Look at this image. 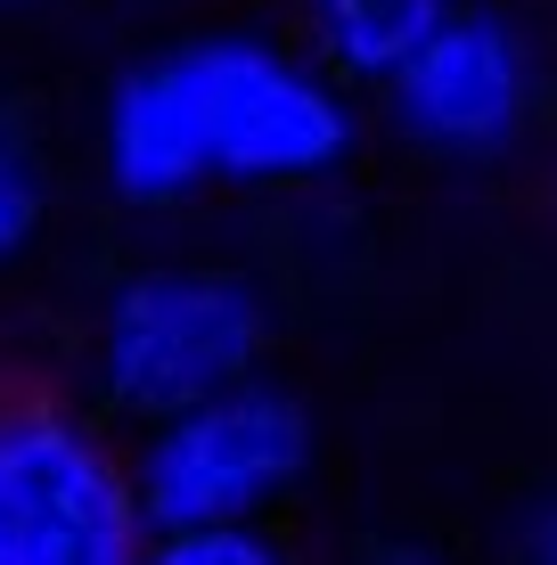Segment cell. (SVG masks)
<instances>
[{"instance_id": "cell-1", "label": "cell", "mask_w": 557, "mask_h": 565, "mask_svg": "<svg viewBox=\"0 0 557 565\" xmlns=\"http://www.w3.org/2000/svg\"><path fill=\"white\" fill-rule=\"evenodd\" d=\"M312 426L271 385H222V394L164 411V435L140 459V516L157 533L181 524H238L271 492L303 476Z\"/></svg>"}, {"instance_id": "cell-2", "label": "cell", "mask_w": 557, "mask_h": 565, "mask_svg": "<svg viewBox=\"0 0 557 565\" xmlns=\"http://www.w3.org/2000/svg\"><path fill=\"white\" fill-rule=\"evenodd\" d=\"M172 83L197 115L205 164L238 181H303L353 148V115L336 107V90L263 42H197L172 57Z\"/></svg>"}, {"instance_id": "cell-3", "label": "cell", "mask_w": 557, "mask_h": 565, "mask_svg": "<svg viewBox=\"0 0 557 565\" xmlns=\"http://www.w3.org/2000/svg\"><path fill=\"white\" fill-rule=\"evenodd\" d=\"M263 353V303L238 279L148 270L107 303V385L131 411H189L246 377Z\"/></svg>"}, {"instance_id": "cell-4", "label": "cell", "mask_w": 557, "mask_h": 565, "mask_svg": "<svg viewBox=\"0 0 557 565\" xmlns=\"http://www.w3.org/2000/svg\"><path fill=\"white\" fill-rule=\"evenodd\" d=\"M0 524L17 565H131L140 500L50 411H0Z\"/></svg>"}, {"instance_id": "cell-5", "label": "cell", "mask_w": 557, "mask_h": 565, "mask_svg": "<svg viewBox=\"0 0 557 565\" xmlns=\"http://www.w3.org/2000/svg\"><path fill=\"white\" fill-rule=\"evenodd\" d=\"M394 115L435 148H501L525 115V42L501 17H443L401 66Z\"/></svg>"}, {"instance_id": "cell-6", "label": "cell", "mask_w": 557, "mask_h": 565, "mask_svg": "<svg viewBox=\"0 0 557 565\" xmlns=\"http://www.w3.org/2000/svg\"><path fill=\"white\" fill-rule=\"evenodd\" d=\"M107 172L124 198L157 205V198H181V189H197L205 172V140H197V115H189L181 83H172V57L157 66H140L124 90H115L107 107Z\"/></svg>"}, {"instance_id": "cell-7", "label": "cell", "mask_w": 557, "mask_h": 565, "mask_svg": "<svg viewBox=\"0 0 557 565\" xmlns=\"http://www.w3.org/2000/svg\"><path fill=\"white\" fill-rule=\"evenodd\" d=\"M451 17V0H312V33L344 74H394Z\"/></svg>"}, {"instance_id": "cell-8", "label": "cell", "mask_w": 557, "mask_h": 565, "mask_svg": "<svg viewBox=\"0 0 557 565\" xmlns=\"http://www.w3.org/2000/svg\"><path fill=\"white\" fill-rule=\"evenodd\" d=\"M131 565H279V550L263 533H246V516H238V524H181Z\"/></svg>"}, {"instance_id": "cell-9", "label": "cell", "mask_w": 557, "mask_h": 565, "mask_svg": "<svg viewBox=\"0 0 557 565\" xmlns=\"http://www.w3.org/2000/svg\"><path fill=\"white\" fill-rule=\"evenodd\" d=\"M33 222H42V181H33L25 148L0 131V263H9L17 246L33 238Z\"/></svg>"}, {"instance_id": "cell-10", "label": "cell", "mask_w": 557, "mask_h": 565, "mask_svg": "<svg viewBox=\"0 0 557 565\" xmlns=\"http://www.w3.org/2000/svg\"><path fill=\"white\" fill-rule=\"evenodd\" d=\"M525 557H533V565H557V509L533 524V550H525Z\"/></svg>"}, {"instance_id": "cell-11", "label": "cell", "mask_w": 557, "mask_h": 565, "mask_svg": "<svg viewBox=\"0 0 557 565\" xmlns=\"http://www.w3.org/2000/svg\"><path fill=\"white\" fill-rule=\"evenodd\" d=\"M377 565H435V557H410V550H394V557H377Z\"/></svg>"}, {"instance_id": "cell-12", "label": "cell", "mask_w": 557, "mask_h": 565, "mask_svg": "<svg viewBox=\"0 0 557 565\" xmlns=\"http://www.w3.org/2000/svg\"><path fill=\"white\" fill-rule=\"evenodd\" d=\"M0 565H17V557H9V524H0Z\"/></svg>"}]
</instances>
